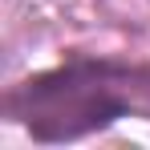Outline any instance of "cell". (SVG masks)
Here are the masks:
<instances>
[{
  "mask_svg": "<svg viewBox=\"0 0 150 150\" xmlns=\"http://www.w3.org/2000/svg\"><path fill=\"white\" fill-rule=\"evenodd\" d=\"M130 89H150V65L77 57L21 81L4 98V110L37 142H73L126 118L134 110Z\"/></svg>",
  "mask_w": 150,
  "mask_h": 150,
  "instance_id": "cell-1",
  "label": "cell"
}]
</instances>
